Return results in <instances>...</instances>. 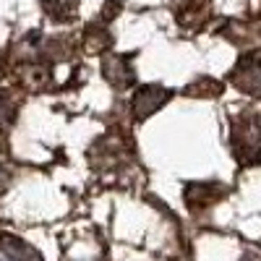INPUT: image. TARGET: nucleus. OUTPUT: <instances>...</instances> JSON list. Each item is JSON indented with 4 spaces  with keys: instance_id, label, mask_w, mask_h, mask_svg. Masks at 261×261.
Wrapping results in <instances>:
<instances>
[{
    "instance_id": "3",
    "label": "nucleus",
    "mask_w": 261,
    "mask_h": 261,
    "mask_svg": "<svg viewBox=\"0 0 261 261\" xmlns=\"http://www.w3.org/2000/svg\"><path fill=\"white\" fill-rule=\"evenodd\" d=\"M170 99V92L162 89V86L151 84V86H141V89L134 94V102H130V107H134V115L139 120L149 118L151 113H157L160 107Z\"/></svg>"
},
{
    "instance_id": "5",
    "label": "nucleus",
    "mask_w": 261,
    "mask_h": 261,
    "mask_svg": "<svg viewBox=\"0 0 261 261\" xmlns=\"http://www.w3.org/2000/svg\"><path fill=\"white\" fill-rule=\"evenodd\" d=\"M0 261H42V256L18 238H0Z\"/></svg>"
},
{
    "instance_id": "7",
    "label": "nucleus",
    "mask_w": 261,
    "mask_h": 261,
    "mask_svg": "<svg viewBox=\"0 0 261 261\" xmlns=\"http://www.w3.org/2000/svg\"><path fill=\"white\" fill-rule=\"evenodd\" d=\"M16 120V102L6 94H0V130H6Z\"/></svg>"
},
{
    "instance_id": "2",
    "label": "nucleus",
    "mask_w": 261,
    "mask_h": 261,
    "mask_svg": "<svg viewBox=\"0 0 261 261\" xmlns=\"http://www.w3.org/2000/svg\"><path fill=\"white\" fill-rule=\"evenodd\" d=\"M232 84L246 94H261V50L246 53L238 60V65L232 68Z\"/></svg>"
},
{
    "instance_id": "1",
    "label": "nucleus",
    "mask_w": 261,
    "mask_h": 261,
    "mask_svg": "<svg viewBox=\"0 0 261 261\" xmlns=\"http://www.w3.org/2000/svg\"><path fill=\"white\" fill-rule=\"evenodd\" d=\"M232 151L241 162H256L261 160V115L258 113H243L232 120Z\"/></svg>"
},
{
    "instance_id": "6",
    "label": "nucleus",
    "mask_w": 261,
    "mask_h": 261,
    "mask_svg": "<svg viewBox=\"0 0 261 261\" xmlns=\"http://www.w3.org/2000/svg\"><path fill=\"white\" fill-rule=\"evenodd\" d=\"M225 193L222 186H217V183H196L186 191V199H188V206H206V204H214L220 196Z\"/></svg>"
},
{
    "instance_id": "4",
    "label": "nucleus",
    "mask_w": 261,
    "mask_h": 261,
    "mask_svg": "<svg viewBox=\"0 0 261 261\" xmlns=\"http://www.w3.org/2000/svg\"><path fill=\"white\" fill-rule=\"evenodd\" d=\"M102 71H105V79L110 81L113 86H128V84H134V68H130L128 58H123V55L107 53L105 60H102Z\"/></svg>"
}]
</instances>
